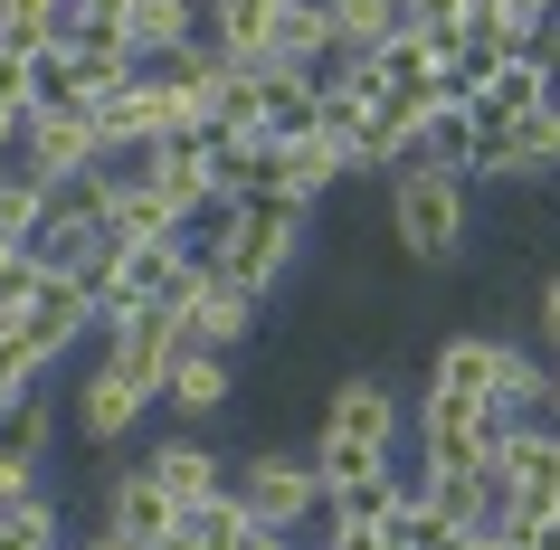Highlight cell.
<instances>
[{"instance_id":"cell-1","label":"cell","mask_w":560,"mask_h":550,"mask_svg":"<svg viewBox=\"0 0 560 550\" xmlns=\"http://www.w3.org/2000/svg\"><path fill=\"white\" fill-rule=\"evenodd\" d=\"M304 219L314 209H285V200H229L219 219H209V237H190L200 247V266L219 276V285H237V294H276L285 276H295V257H304Z\"/></svg>"},{"instance_id":"cell-2","label":"cell","mask_w":560,"mask_h":550,"mask_svg":"<svg viewBox=\"0 0 560 550\" xmlns=\"http://www.w3.org/2000/svg\"><path fill=\"white\" fill-rule=\"evenodd\" d=\"M466 229H475V180L418 172V162L389 172V237H399L409 266H446L456 247H466Z\"/></svg>"},{"instance_id":"cell-3","label":"cell","mask_w":560,"mask_h":550,"mask_svg":"<svg viewBox=\"0 0 560 550\" xmlns=\"http://www.w3.org/2000/svg\"><path fill=\"white\" fill-rule=\"evenodd\" d=\"M229 503L257 522V531L295 541L304 522H314V503H324L314 456H304V446H247V456H229Z\"/></svg>"},{"instance_id":"cell-4","label":"cell","mask_w":560,"mask_h":550,"mask_svg":"<svg viewBox=\"0 0 560 550\" xmlns=\"http://www.w3.org/2000/svg\"><path fill=\"white\" fill-rule=\"evenodd\" d=\"M485 493H494V541L513 531V522L560 513V436L541 428V418L503 428V436H494V456H485Z\"/></svg>"},{"instance_id":"cell-5","label":"cell","mask_w":560,"mask_h":550,"mask_svg":"<svg viewBox=\"0 0 560 550\" xmlns=\"http://www.w3.org/2000/svg\"><path fill=\"white\" fill-rule=\"evenodd\" d=\"M399 436H409V399L389 389L381 371H342L324 389V428L314 446H352V456H399Z\"/></svg>"},{"instance_id":"cell-6","label":"cell","mask_w":560,"mask_h":550,"mask_svg":"<svg viewBox=\"0 0 560 550\" xmlns=\"http://www.w3.org/2000/svg\"><path fill=\"white\" fill-rule=\"evenodd\" d=\"M10 162H20V172H38L48 190L95 180V172H105V124H95V115H58V105H30V115H20Z\"/></svg>"},{"instance_id":"cell-7","label":"cell","mask_w":560,"mask_h":550,"mask_svg":"<svg viewBox=\"0 0 560 550\" xmlns=\"http://www.w3.org/2000/svg\"><path fill=\"white\" fill-rule=\"evenodd\" d=\"M0 314L20 323V332H30V351L48 361V371H58L67 351H77V342L95 332V285H77V276H48V266H38L30 285L0 304Z\"/></svg>"},{"instance_id":"cell-8","label":"cell","mask_w":560,"mask_h":550,"mask_svg":"<svg viewBox=\"0 0 560 550\" xmlns=\"http://www.w3.org/2000/svg\"><path fill=\"white\" fill-rule=\"evenodd\" d=\"M494 436H503V428H494V408L418 389V475H485Z\"/></svg>"},{"instance_id":"cell-9","label":"cell","mask_w":560,"mask_h":550,"mask_svg":"<svg viewBox=\"0 0 560 550\" xmlns=\"http://www.w3.org/2000/svg\"><path fill=\"white\" fill-rule=\"evenodd\" d=\"M172 323H180V351H247L257 342V294H237V285H219V276H190V294L172 304Z\"/></svg>"},{"instance_id":"cell-10","label":"cell","mask_w":560,"mask_h":550,"mask_svg":"<svg viewBox=\"0 0 560 550\" xmlns=\"http://www.w3.org/2000/svg\"><path fill=\"white\" fill-rule=\"evenodd\" d=\"M190 276H200V247H190V237H162V247H124L115 285L95 294V314H105V304H162V314H172L180 294H190Z\"/></svg>"},{"instance_id":"cell-11","label":"cell","mask_w":560,"mask_h":550,"mask_svg":"<svg viewBox=\"0 0 560 550\" xmlns=\"http://www.w3.org/2000/svg\"><path fill=\"white\" fill-rule=\"evenodd\" d=\"M475 180H503V190H541V180H560V115H551V105L513 115L494 133V152H485V172H475Z\"/></svg>"},{"instance_id":"cell-12","label":"cell","mask_w":560,"mask_h":550,"mask_svg":"<svg viewBox=\"0 0 560 550\" xmlns=\"http://www.w3.org/2000/svg\"><path fill=\"white\" fill-rule=\"evenodd\" d=\"M143 418H152V389H143V379H124L115 361H95V371L77 379V436H86V446H105V456H115Z\"/></svg>"},{"instance_id":"cell-13","label":"cell","mask_w":560,"mask_h":550,"mask_svg":"<svg viewBox=\"0 0 560 550\" xmlns=\"http://www.w3.org/2000/svg\"><path fill=\"white\" fill-rule=\"evenodd\" d=\"M247 77H257V133H266V143H295V133L324 124V77H314V67L257 58Z\"/></svg>"},{"instance_id":"cell-14","label":"cell","mask_w":560,"mask_h":550,"mask_svg":"<svg viewBox=\"0 0 560 550\" xmlns=\"http://www.w3.org/2000/svg\"><path fill=\"white\" fill-rule=\"evenodd\" d=\"M143 475L162 493H172L180 513H200V503H219V493H229V456H219V446H209L200 428H180V436H162V446H152L143 456Z\"/></svg>"},{"instance_id":"cell-15","label":"cell","mask_w":560,"mask_h":550,"mask_svg":"<svg viewBox=\"0 0 560 550\" xmlns=\"http://www.w3.org/2000/svg\"><path fill=\"white\" fill-rule=\"evenodd\" d=\"M409 493H418V475H399V456H381V465H361L352 484L324 493V522L332 531H389V522L409 513Z\"/></svg>"},{"instance_id":"cell-16","label":"cell","mask_w":560,"mask_h":550,"mask_svg":"<svg viewBox=\"0 0 560 550\" xmlns=\"http://www.w3.org/2000/svg\"><path fill=\"white\" fill-rule=\"evenodd\" d=\"M229 399H237V361H229V351H180L172 371H162V399H152V408H172L180 428L209 436V418H219Z\"/></svg>"},{"instance_id":"cell-17","label":"cell","mask_w":560,"mask_h":550,"mask_svg":"<svg viewBox=\"0 0 560 550\" xmlns=\"http://www.w3.org/2000/svg\"><path fill=\"white\" fill-rule=\"evenodd\" d=\"M276 20H285V0H200V38L219 48V67L276 58Z\"/></svg>"},{"instance_id":"cell-18","label":"cell","mask_w":560,"mask_h":550,"mask_svg":"<svg viewBox=\"0 0 560 550\" xmlns=\"http://www.w3.org/2000/svg\"><path fill=\"white\" fill-rule=\"evenodd\" d=\"M172 513H180V503L152 484L143 465H115V475H105V493H95V522H105V531H124V541H143V550L172 531Z\"/></svg>"},{"instance_id":"cell-19","label":"cell","mask_w":560,"mask_h":550,"mask_svg":"<svg viewBox=\"0 0 560 550\" xmlns=\"http://www.w3.org/2000/svg\"><path fill=\"white\" fill-rule=\"evenodd\" d=\"M494 371H503V332H446L438 351H428V389L438 399H494Z\"/></svg>"},{"instance_id":"cell-20","label":"cell","mask_w":560,"mask_h":550,"mask_svg":"<svg viewBox=\"0 0 560 550\" xmlns=\"http://www.w3.org/2000/svg\"><path fill=\"white\" fill-rule=\"evenodd\" d=\"M332 180H352V172H342V152H332L324 133H295V143H276V200H285V209L332 200Z\"/></svg>"},{"instance_id":"cell-21","label":"cell","mask_w":560,"mask_h":550,"mask_svg":"<svg viewBox=\"0 0 560 550\" xmlns=\"http://www.w3.org/2000/svg\"><path fill=\"white\" fill-rule=\"evenodd\" d=\"M190 38H200V0H124V48H133V67L172 58Z\"/></svg>"},{"instance_id":"cell-22","label":"cell","mask_w":560,"mask_h":550,"mask_svg":"<svg viewBox=\"0 0 560 550\" xmlns=\"http://www.w3.org/2000/svg\"><path fill=\"white\" fill-rule=\"evenodd\" d=\"M418 503H428V522H446V531H494V493H485V475H418Z\"/></svg>"},{"instance_id":"cell-23","label":"cell","mask_w":560,"mask_h":550,"mask_svg":"<svg viewBox=\"0 0 560 550\" xmlns=\"http://www.w3.org/2000/svg\"><path fill=\"white\" fill-rule=\"evenodd\" d=\"M324 10H332V67H361L389 30H399V0H324Z\"/></svg>"},{"instance_id":"cell-24","label":"cell","mask_w":560,"mask_h":550,"mask_svg":"<svg viewBox=\"0 0 560 550\" xmlns=\"http://www.w3.org/2000/svg\"><path fill=\"white\" fill-rule=\"evenodd\" d=\"M48 446H58V408L38 399V389H30V399H0V465H30V475H38Z\"/></svg>"},{"instance_id":"cell-25","label":"cell","mask_w":560,"mask_h":550,"mask_svg":"<svg viewBox=\"0 0 560 550\" xmlns=\"http://www.w3.org/2000/svg\"><path fill=\"white\" fill-rule=\"evenodd\" d=\"M105 237L115 247H162V237H180V219L152 190H124V180H105Z\"/></svg>"},{"instance_id":"cell-26","label":"cell","mask_w":560,"mask_h":550,"mask_svg":"<svg viewBox=\"0 0 560 550\" xmlns=\"http://www.w3.org/2000/svg\"><path fill=\"white\" fill-rule=\"evenodd\" d=\"M541 389H551V361H532V351L503 342V371H494V428H523V418H541Z\"/></svg>"},{"instance_id":"cell-27","label":"cell","mask_w":560,"mask_h":550,"mask_svg":"<svg viewBox=\"0 0 560 550\" xmlns=\"http://www.w3.org/2000/svg\"><path fill=\"white\" fill-rule=\"evenodd\" d=\"M276 58H285V67H314V77L332 67V10H324V0H285V20H276Z\"/></svg>"},{"instance_id":"cell-28","label":"cell","mask_w":560,"mask_h":550,"mask_svg":"<svg viewBox=\"0 0 560 550\" xmlns=\"http://www.w3.org/2000/svg\"><path fill=\"white\" fill-rule=\"evenodd\" d=\"M0 550H67V503H48V493L0 503Z\"/></svg>"},{"instance_id":"cell-29","label":"cell","mask_w":560,"mask_h":550,"mask_svg":"<svg viewBox=\"0 0 560 550\" xmlns=\"http://www.w3.org/2000/svg\"><path fill=\"white\" fill-rule=\"evenodd\" d=\"M237 531H247V513L219 493V503H200V513H172V531H162L152 550H229Z\"/></svg>"},{"instance_id":"cell-30","label":"cell","mask_w":560,"mask_h":550,"mask_svg":"<svg viewBox=\"0 0 560 550\" xmlns=\"http://www.w3.org/2000/svg\"><path fill=\"white\" fill-rule=\"evenodd\" d=\"M38 219H48V180L20 172V162H0V237H10V247H30Z\"/></svg>"},{"instance_id":"cell-31","label":"cell","mask_w":560,"mask_h":550,"mask_svg":"<svg viewBox=\"0 0 560 550\" xmlns=\"http://www.w3.org/2000/svg\"><path fill=\"white\" fill-rule=\"evenodd\" d=\"M399 30H418V38L446 58V48L475 30V0H399Z\"/></svg>"},{"instance_id":"cell-32","label":"cell","mask_w":560,"mask_h":550,"mask_svg":"<svg viewBox=\"0 0 560 550\" xmlns=\"http://www.w3.org/2000/svg\"><path fill=\"white\" fill-rule=\"evenodd\" d=\"M475 105H494V115H532V105H551V86H541V77H532V67L513 58V67L494 77V86L475 95Z\"/></svg>"},{"instance_id":"cell-33","label":"cell","mask_w":560,"mask_h":550,"mask_svg":"<svg viewBox=\"0 0 560 550\" xmlns=\"http://www.w3.org/2000/svg\"><path fill=\"white\" fill-rule=\"evenodd\" d=\"M0 105H10V115L38 105V48H10V38H0Z\"/></svg>"},{"instance_id":"cell-34","label":"cell","mask_w":560,"mask_h":550,"mask_svg":"<svg viewBox=\"0 0 560 550\" xmlns=\"http://www.w3.org/2000/svg\"><path fill=\"white\" fill-rule=\"evenodd\" d=\"M513 58H523L541 86H560V10H551V20H532V30L513 38Z\"/></svg>"},{"instance_id":"cell-35","label":"cell","mask_w":560,"mask_h":550,"mask_svg":"<svg viewBox=\"0 0 560 550\" xmlns=\"http://www.w3.org/2000/svg\"><path fill=\"white\" fill-rule=\"evenodd\" d=\"M0 38L10 48H48V0H0Z\"/></svg>"},{"instance_id":"cell-36","label":"cell","mask_w":560,"mask_h":550,"mask_svg":"<svg viewBox=\"0 0 560 550\" xmlns=\"http://www.w3.org/2000/svg\"><path fill=\"white\" fill-rule=\"evenodd\" d=\"M551 10L560 0H475V20H494V30H513V38H523L532 20H551Z\"/></svg>"},{"instance_id":"cell-37","label":"cell","mask_w":560,"mask_h":550,"mask_svg":"<svg viewBox=\"0 0 560 550\" xmlns=\"http://www.w3.org/2000/svg\"><path fill=\"white\" fill-rule=\"evenodd\" d=\"M532 323H541V342H551V361H560V266L541 276V294H532Z\"/></svg>"},{"instance_id":"cell-38","label":"cell","mask_w":560,"mask_h":550,"mask_svg":"<svg viewBox=\"0 0 560 550\" xmlns=\"http://www.w3.org/2000/svg\"><path fill=\"white\" fill-rule=\"evenodd\" d=\"M503 541H513V550H560V513H541V522H513Z\"/></svg>"},{"instance_id":"cell-39","label":"cell","mask_w":560,"mask_h":550,"mask_svg":"<svg viewBox=\"0 0 560 550\" xmlns=\"http://www.w3.org/2000/svg\"><path fill=\"white\" fill-rule=\"evenodd\" d=\"M30 276H38V266H30V247H10V237H0V304L30 285Z\"/></svg>"},{"instance_id":"cell-40","label":"cell","mask_w":560,"mask_h":550,"mask_svg":"<svg viewBox=\"0 0 560 550\" xmlns=\"http://www.w3.org/2000/svg\"><path fill=\"white\" fill-rule=\"evenodd\" d=\"M67 550H143V541H124V531H105V522H95L86 541H67Z\"/></svg>"},{"instance_id":"cell-41","label":"cell","mask_w":560,"mask_h":550,"mask_svg":"<svg viewBox=\"0 0 560 550\" xmlns=\"http://www.w3.org/2000/svg\"><path fill=\"white\" fill-rule=\"evenodd\" d=\"M541 428L560 436V361H551V389H541Z\"/></svg>"},{"instance_id":"cell-42","label":"cell","mask_w":560,"mask_h":550,"mask_svg":"<svg viewBox=\"0 0 560 550\" xmlns=\"http://www.w3.org/2000/svg\"><path fill=\"white\" fill-rule=\"evenodd\" d=\"M229 550H285V541H276V531H257V522H247V531H237Z\"/></svg>"},{"instance_id":"cell-43","label":"cell","mask_w":560,"mask_h":550,"mask_svg":"<svg viewBox=\"0 0 560 550\" xmlns=\"http://www.w3.org/2000/svg\"><path fill=\"white\" fill-rule=\"evenodd\" d=\"M10 143H20V115H10V105H0V162H10Z\"/></svg>"},{"instance_id":"cell-44","label":"cell","mask_w":560,"mask_h":550,"mask_svg":"<svg viewBox=\"0 0 560 550\" xmlns=\"http://www.w3.org/2000/svg\"><path fill=\"white\" fill-rule=\"evenodd\" d=\"M475 550H513V541H494V531H485V541H475Z\"/></svg>"},{"instance_id":"cell-45","label":"cell","mask_w":560,"mask_h":550,"mask_svg":"<svg viewBox=\"0 0 560 550\" xmlns=\"http://www.w3.org/2000/svg\"><path fill=\"white\" fill-rule=\"evenodd\" d=\"M551 115H560V86H551Z\"/></svg>"},{"instance_id":"cell-46","label":"cell","mask_w":560,"mask_h":550,"mask_svg":"<svg viewBox=\"0 0 560 550\" xmlns=\"http://www.w3.org/2000/svg\"><path fill=\"white\" fill-rule=\"evenodd\" d=\"M285 550H295V541H285Z\"/></svg>"}]
</instances>
